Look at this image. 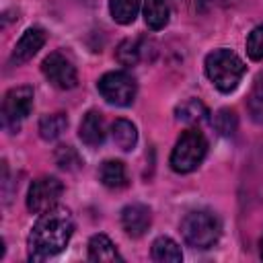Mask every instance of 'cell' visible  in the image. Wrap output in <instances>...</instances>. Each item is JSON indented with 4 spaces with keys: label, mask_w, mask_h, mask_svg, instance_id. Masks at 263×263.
<instances>
[{
    "label": "cell",
    "mask_w": 263,
    "mask_h": 263,
    "mask_svg": "<svg viewBox=\"0 0 263 263\" xmlns=\"http://www.w3.org/2000/svg\"><path fill=\"white\" fill-rule=\"evenodd\" d=\"M74 232V218L68 208L53 205L45 210L39 220L33 224L27 247L31 261H43L66 249Z\"/></svg>",
    "instance_id": "obj_1"
},
{
    "label": "cell",
    "mask_w": 263,
    "mask_h": 263,
    "mask_svg": "<svg viewBox=\"0 0 263 263\" xmlns=\"http://www.w3.org/2000/svg\"><path fill=\"white\" fill-rule=\"evenodd\" d=\"M245 62L230 49L220 47L205 55V74L220 92H232L245 76Z\"/></svg>",
    "instance_id": "obj_2"
},
{
    "label": "cell",
    "mask_w": 263,
    "mask_h": 263,
    "mask_svg": "<svg viewBox=\"0 0 263 263\" xmlns=\"http://www.w3.org/2000/svg\"><path fill=\"white\" fill-rule=\"evenodd\" d=\"M220 220L210 210H193L181 220L183 240L191 249H210L220 238Z\"/></svg>",
    "instance_id": "obj_3"
},
{
    "label": "cell",
    "mask_w": 263,
    "mask_h": 263,
    "mask_svg": "<svg viewBox=\"0 0 263 263\" xmlns=\"http://www.w3.org/2000/svg\"><path fill=\"white\" fill-rule=\"evenodd\" d=\"M208 154V140L199 129H187L177 140L173 152H171V168L175 173H191L195 171Z\"/></svg>",
    "instance_id": "obj_4"
},
{
    "label": "cell",
    "mask_w": 263,
    "mask_h": 263,
    "mask_svg": "<svg viewBox=\"0 0 263 263\" xmlns=\"http://www.w3.org/2000/svg\"><path fill=\"white\" fill-rule=\"evenodd\" d=\"M97 88L101 92V97L115 107H127L134 103L136 92H138V84L134 80L132 74L123 72V70H113L107 72L99 78Z\"/></svg>",
    "instance_id": "obj_5"
},
{
    "label": "cell",
    "mask_w": 263,
    "mask_h": 263,
    "mask_svg": "<svg viewBox=\"0 0 263 263\" xmlns=\"http://www.w3.org/2000/svg\"><path fill=\"white\" fill-rule=\"evenodd\" d=\"M33 109V88L31 86H14L4 95L2 101V123L4 127L16 132L21 121Z\"/></svg>",
    "instance_id": "obj_6"
},
{
    "label": "cell",
    "mask_w": 263,
    "mask_h": 263,
    "mask_svg": "<svg viewBox=\"0 0 263 263\" xmlns=\"http://www.w3.org/2000/svg\"><path fill=\"white\" fill-rule=\"evenodd\" d=\"M64 193V185L55 177H39L31 183L27 193V208L33 214H43L45 210L53 208Z\"/></svg>",
    "instance_id": "obj_7"
},
{
    "label": "cell",
    "mask_w": 263,
    "mask_h": 263,
    "mask_svg": "<svg viewBox=\"0 0 263 263\" xmlns=\"http://www.w3.org/2000/svg\"><path fill=\"white\" fill-rule=\"evenodd\" d=\"M41 70L45 74V78L60 90H70L78 84V74H76V66L72 64L70 58H66L62 51H51L43 64Z\"/></svg>",
    "instance_id": "obj_8"
},
{
    "label": "cell",
    "mask_w": 263,
    "mask_h": 263,
    "mask_svg": "<svg viewBox=\"0 0 263 263\" xmlns=\"http://www.w3.org/2000/svg\"><path fill=\"white\" fill-rule=\"evenodd\" d=\"M45 39H47V35H45V31H43L41 27H29V29L21 35V39L16 41V45H14V49H12V55H10V62L16 64V66L29 62V60L43 47Z\"/></svg>",
    "instance_id": "obj_9"
},
{
    "label": "cell",
    "mask_w": 263,
    "mask_h": 263,
    "mask_svg": "<svg viewBox=\"0 0 263 263\" xmlns=\"http://www.w3.org/2000/svg\"><path fill=\"white\" fill-rule=\"evenodd\" d=\"M150 222H152V216L144 203H132L121 210V226L125 234L132 238H140L150 228Z\"/></svg>",
    "instance_id": "obj_10"
},
{
    "label": "cell",
    "mask_w": 263,
    "mask_h": 263,
    "mask_svg": "<svg viewBox=\"0 0 263 263\" xmlns=\"http://www.w3.org/2000/svg\"><path fill=\"white\" fill-rule=\"evenodd\" d=\"M78 138L88 148H99L105 142V119L99 111L92 109L82 117L78 127Z\"/></svg>",
    "instance_id": "obj_11"
},
{
    "label": "cell",
    "mask_w": 263,
    "mask_h": 263,
    "mask_svg": "<svg viewBox=\"0 0 263 263\" xmlns=\"http://www.w3.org/2000/svg\"><path fill=\"white\" fill-rule=\"evenodd\" d=\"M99 179L109 189H121L127 185V171L121 160H105L99 166Z\"/></svg>",
    "instance_id": "obj_12"
},
{
    "label": "cell",
    "mask_w": 263,
    "mask_h": 263,
    "mask_svg": "<svg viewBox=\"0 0 263 263\" xmlns=\"http://www.w3.org/2000/svg\"><path fill=\"white\" fill-rule=\"evenodd\" d=\"M88 259L90 261H121V255L117 253L115 245L111 242V238L107 234H95L88 240Z\"/></svg>",
    "instance_id": "obj_13"
},
{
    "label": "cell",
    "mask_w": 263,
    "mask_h": 263,
    "mask_svg": "<svg viewBox=\"0 0 263 263\" xmlns=\"http://www.w3.org/2000/svg\"><path fill=\"white\" fill-rule=\"evenodd\" d=\"M142 10H144V21L152 31H158L168 23L171 16L168 0H144Z\"/></svg>",
    "instance_id": "obj_14"
},
{
    "label": "cell",
    "mask_w": 263,
    "mask_h": 263,
    "mask_svg": "<svg viewBox=\"0 0 263 263\" xmlns=\"http://www.w3.org/2000/svg\"><path fill=\"white\" fill-rule=\"evenodd\" d=\"M111 138L117 148L129 152L138 142V129L129 119H115L111 125Z\"/></svg>",
    "instance_id": "obj_15"
},
{
    "label": "cell",
    "mask_w": 263,
    "mask_h": 263,
    "mask_svg": "<svg viewBox=\"0 0 263 263\" xmlns=\"http://www.w3.org/2000/svg\"><path fill=\"white\" fill-rule=\"evenodd\" d=\"M152 259L158 261V263H179L183 259V253H181V247L168 238V236H158L154 242H152Z\"/></svg>",
    "instance_id": "obj_16"
},
{
    "label": "cell",
    "mask_w": 263,
    "mask_h": 263,
    "mask_svg": "<svg viewBox=\"0 0 263 263\" xmlns=\"http://www.w3.org/2000/svg\"><path fill=\"white\" fill-rule=\"evenodd\" d=\"M117 60L123 66H136L140 60L146 58V45L144 39H125L117 47Z\"/></svg>",
    "instance_id": "obj_17"
},
{
    "label": "cell",
    "mask_w": 263,
    "mask_h": 263,
    "mask_svg": "<svg viewBox=\"0 0 263 263\" xmlns=\"http://www.w3.org/2000/svg\"><path fill=\"white\" fill-rule=\"evenodd\" d=\"M68 127V117L64 113H49L39 119V136L47 142L58 140Z\"/></svg>",
    "instance_id": "obj_18"
},
{
    "label": "cell",
    "mask_w": 263,
    "mask_h": 263,
    "mask_svg": "<svg viewBox=\"0 0 263 263\" xmlns=\"http://www.w3.org/2000/svg\"><path fill=\"white\" fill-rule=\"evenodd\" d=\"M109 10H111V16L115 23L129 25L138 16L140 0H109Z\"/></svg>",
    "instance_id": "obj_19"
},
{
    "label": "cell",
    "mask_w": 263,
    "mask_h": 263,
    "mask_svg": "<svg viewBox=\"0 0 263 263\" xmlns=\"http://www.w3.org/2000/svg\"><path fill=\"white\" fill-rule=\"evenodd\" d=\"M175 113H177V119L179 121H185V123H199V121H203L208 117L205 105L199 103L197 99H189V101L181 103L175 109Z\"/></svg>",
    "instance_id": "obj_20"
},
{
    "label": "cell",
    "mask_w": 263,
    "mask_h": 263,
    "mask_svg": "<svg viewBox=\"0 0 263 263\" xmlns=\"http://www.w3.org/2000/svg\"><path fill=\"white\" fill-rule=\"evenodd\" d=\"M249 111H251V117L257 123H263V78H257V82H255V86L251 90Z\"/></svg>",
    "instance_id": "obj_21"
},
{
    "label": "cell",
    "mask_w": 263,
    "mask_h": 263,
    "mask_svg": "<svg viewBox=\"0 0 263 263\" xmlns=\"http://www.w3.org/2000/svg\"><path fill=\"white\" fill-rule=\"evenodd\" d=\"M55 162H58L60 168H64V171H74V168H78V166L82 164L78 152H76L72 146H60L58 152H55Z\"/></svg>",
    "instance_id": "obj_22"
},
{
    "label": "cell",
    "mask_w": 263,
    "mask_h": 263,
    "mask_svg": "<svg viewBox=\"0 0 263 263\" xmlns=\"http://www.w3.org/2000/svg\"><path fill=\"white\" fill-rule=\"evenodd\" d=\"M247 53L251 60L261 62L263 60V25L255 27L247 37Z\"/></svg>",
    "instance_id": "obj_23"
},
{
    "label": "cell",
    "mask_w": 263,
    "mask_h": 263,
    "mask_svg": "<svg viewBox=\"0 0 263 263\" xmlns=\"http://www.w3.org/2000/svg\"><path fill=\"white\" fill-rule=\"evenodd\" d=\"M214 125L222 136H230L236 129V115L230 109H220L214 117Z\"/></svg>",
    "instance_id": "obj_24"
},
{
    "label": "cell",
    "mask_w": 263,
    "mask_h": 263,
    "mask_svg": "<svg viewBox=\"0 0 263 263\" xmlns=\"http://www.w3.org/2000/svg\"><path fill=\"white\" fill-rule=\"evenodd\" d=\"M222 2H224V0H197V4H199L201 10H210V8H214V6L222 4Z\"/></svg>",
    "instance_id": "obj_25"
},
{
    "label": "cell",
    "mask_w": 263,
    "mask_h": 263,
    "mask_svg": "<svg viewBox=\"0 0 263 263\" xmlns=\"http://www.w3.org/2000/svg\"><path fill=\"white\" fill-rule=\"evenodd\" d=\"M261 259H263V238H261Z\"/></svg>",
    "instance_id": "obj_26"
}]
</instances>
